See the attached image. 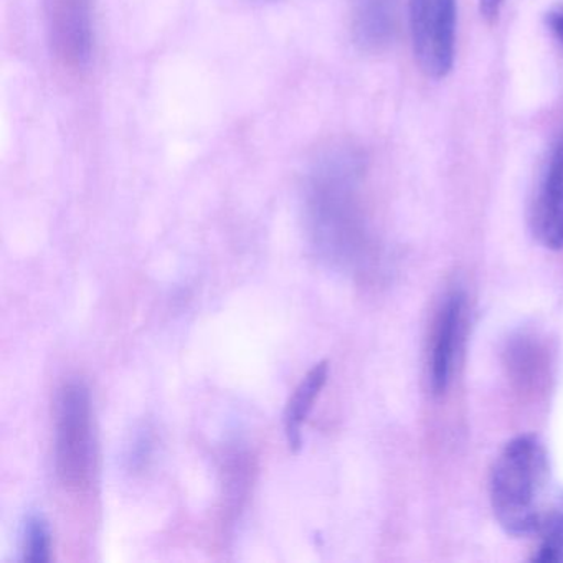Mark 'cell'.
Returning <instances> with one entry per match:
<instances>
[{
    "mask_svg": "<svg viewBox=\"0 0 563 563\" xmlns=\"http://www.w3.org/2000/svg\"><path fill=\"white\" fill-rule=\"evenodd\" d=\"M51 529L44 517H29L25 522L24 559L27 562L44 563L51 560Z\"/></svg>",
    "mask_w": 563,
    "mask_h": 563,
    "instance_id": "obj_12",
    "label": "cell"
},
{
    "mask_svg": "<svg viewBox=\"0 0 563 563\" xmlns=\"http://www.w3.org/2000/svg\"><path fill=\"white\" fill-rule=\"evenodd\" d=\"M415 58L427 77L440 80L453 68L456 0H410Z\"/></svg>",
    "mask_w": 563,
    "mask_h": 563,
    "instance_id": "obj_4",
    "label": "cell"
},
{
    "mask_svg": "<svg viewBox=\"0 0 563 563\" xmlns=\"http://www.w3.org/2000/svg\"><path fill=\"white\" fill-rule=\"evenodd\" d=\"M545 24L549 31L552 32L553 37H555L563 47V5L552 9V11L545 15Z\"/></svg>",
    "mask_w": 563,
    "mask_h": 563,
    "instance_id": "obj_14",
    "label": "cell"
},
{
    "mask_svg": "<svg viewBox=\"0 0 563 563\" xmlns=\"http://www.w3.org/2000/svg\"><path fill=\"white\" fill-rule=\"evenodd\" d=\"M550 463L536 434H520L497 454L489 476V500L507 536L529 537L539 529L549 486Z\"/></svg>",
    "mask_w": 563,
    "mask_h": 563,
    "instance_id": "obj_2",
    "label": "cell"
},
{
    "mask_svg": "<svg viewBox=\"0 0 563 563\" xmlns=\"http://www.w3.org/2000/svg\"><path fill=\"white\" fill-rule=\"evenodd\" d=\"M530 230L540 245L563 250V134L547 153L530 203Z\"/></svg>",
    "mask_w": 563,
    "mask_h": 563,
    "instance_id": "obj_6",
    "label": "cell"
},
{
    "mask_svg": "<svg viewBox=\"0 0 563 563\" xmlns=\"http://www.w3.org/2000/svg\"><path fill=\"white\" fill-rule=\"evenodd\" d=\"M536 536L539 542L530 560L537 563H563V490L547 507Z\"/></svg>",
    "mask_w": 563,
    "mask_h": 563,
    "instance_id": "obj_11",
    "label": "cell"
},
{
    "mask_svg": "<svg viewBox=\"0 0 563 563\" xmlns=\"http://www.w3.org/2000/svg\"><path fill=\"white\" fill-rule=\"evenodd\" d=\"M466 295L451 289L441 299L428 335V382L434 395H443L453 380L457 355L466 331Z\"/></svg>",
    "mask_w": 563,
    "mask_h": 563,
    "instance_id": "obj_5",
    "label": "cell"
},
{
    "mask_svg": "<svg viewBox=\"0 0 563 563\" xmlns=\"http://www.w3.org/2000/svg\"><path fill=\"white\" fill-rule=\"evenodd\" d=\"M95 470L90 390L84 380L65 382L55 398V471L68 489H84Z\"/></svg>",
    "mask_w": 563,
    "mask_h": 563,
    "instance_id": "obj_3",
    "label": "cell"
},
{
    "mask_svg": "<svg viewBox=\"0 0 563 563\" xmlns=\"http://www.w3.org/2000/svg\"><path fill=\"white\" fill-rule=\"evenodd\" d=\"M51 37L58 60L68 70H81L93 55L91 0H51Z\"/></svg>",
    "mask_w": 563,
    "mask_h": 563,
    "instance_id": "obj_7",
    "label": "cell"
},
{
    "mask_svg": "<svg viewBox=\"0 0 563 563\" xmlns=\"http://www.w3.org/2000/svg\"><path fill=\"white\" fill-rule=\"evenodd\" d=\"M364 174L361 153L338 144L319 153L306 183V213L316 249L342 265L357 262L365 245Z\"/></svg>",
    "mask_w": 563,
    "mask_h": 563,
    "instance_id": "obj_1",
    "label": "cell"
},
{
    "mask_svg": "<svg viewBox=\"0 0 563 563\" xmlns=\"http://www.w3.org/2000/svg\"><path fill=\"white\" fill-rule=\"evenodd\" d=\"M328 362L316 364L302 378L301 384L296 388L285 411L286 440L292 451H299L302 446V424L308 420L316 400L321 395L325 382H328Z\"/></svg>",
    "mask_w": 563,
    "mask_h": 563,
    "instance_id": "obj_10",
    "label": "cell"
},
{
    "mask_svg": "<svg viewBox=\"0 0 563 563\" xmlns=\"http://www.w3.org/2000/svg\"><path fill=\"white\" fill-rule=\"evenodd\" d=\"M510 380L520 391L533 394L545 385L549 374V349L533 332H520L510 339L506 351Z\"/></svg>",
    "mask_w": 563,
    "mask_h": 563,
    "instance_id": "obj_9",
    "label": "cell"
},
{
    "mask_svg": "<svg viewBox=\"0 0 563 563\" xmlns=\"http://www.w3.org/2000/svg\"><path fill=\"white\" fill-rule=\"evenodd\" d=\"M504 0H479V11L484 21L494 24L503 11Z\"/></svg>",
    "mask_w": 563,
    "mask_h": 563,
    "instance_id": "obj_15",
    "label": "cell"
},
{
    "mask_svg": "<svg viewBox=\"0 0 563 563\" xmlns=\"http://www.w3.org/2000/svg\"><path fill=\"white\" fill-rule=\"evenodd\" d=\"M352 34L362 51H385L397 32L398 0H351Z\"/></svg>",
    "mask_w": 563,
    "mask_h": 563,
    "instance_id": "obj_8",
    "label": "cell"
},
{
    "mask_svg": "<svg viewBox=\"0 0 563 563\" xmlns=\"http://www.w3.org/2000/svg\"><path fill=\"white\" fill-rule=\"evenodd\" d=\"M153 453V440L150 433L140 434L134 441L133 453H131V463L133 467H143Z\"/></svg>",
    "mask_w": 563,
    "mask_h": 563,
    "instance_id": "obj_13",
    "label": "cell"
}]
</instances>
